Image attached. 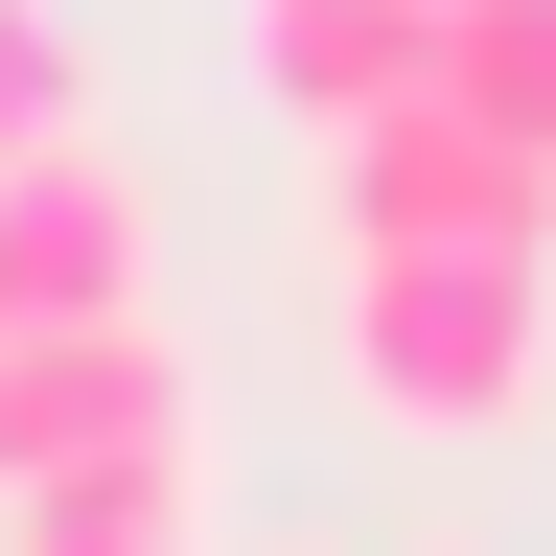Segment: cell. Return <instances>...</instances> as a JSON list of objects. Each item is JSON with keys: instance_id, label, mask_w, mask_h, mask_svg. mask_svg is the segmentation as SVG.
I'll list each match as a JSON object with an SVG mask.
<instances>
[{"instance_id": "7a4b0ae2", "label": "cell", "mask_w": 556, "mask_h": 556, "mask_svg": "<svg viewBox=\"0 0 556 556\" xmlns=\"http://www.w3.org/2000/svg\"><path fill=\"white\" fill-rule=\"evenodd\" d=\"M325 232L348 255H556V163H510V139L441 116V93H394V116L325 139Z\"/></svg>"}, {"instance_id": "6da1fadb", "label": "cell", "mask_w": 556, "mask_h": 556, "mask_svg": "<svg viewBox=\"0 0 556 556\" xmlns=\"http://www.w3.org/2000/svg\"><path fill=\"white\" fill-rule=\"evenodd\" d=\"M556 371V255H348V394L394 441H510Z\"/></svg>"}, {"instance_id": "ba28073f", "label": "cell", "mask_w": 556, "mask_h": 556, "mask_svg": "<svg viewBox=\"0 0 556 556\" xmlns=\"http://www.w3.org/2000/svg\"><path fill=\"white\" fill-rule=\"evenodd\" d=\"M47 139H93L70 116V0H0V163H47Z\"/></svg>"}, {"instance_id": "52a82bcc", "label": "cell", "mask_w": 556, "mask_h": 556, "mask_svg": "<svg viewBox=\"0 0 556 556\" xmlns=\"http://www.w3.org/2000/svg\"><path fill=\"white\" fill-rule=\"evenodd\" d=\"M441 116H486L510 163H556V0H441Z\"/></svg>"}, {"instance_id": "8992f818", "label": "cell", "mask_w": 556, "mask_h": 556, "mask_svg": "<svg viewBox=\"0 0 556 556\" xmlns=\"http://www.w3.org/2000/svg\"><path fill=\"white\" fill-rule=\"evenodd\" d=\"M24 556H208V441H139V464L24 486Z\"/></svg>"}, {"instance_id": "5b68a950", "label": "cell", "mask_w": 556, "mask_h": 556, "mask_svg": "<svg viewBox=\"0 0 556 556\" xmlns=\"http://www.w3.org/2000/svg\"><path fill=\"white\" fill-rule=\"evenodd\" d=\"M255 93L302 116V139H348V116H394V93H441V0H255Z\"/></svg>"}, {"instance_id": "277c9868", "label": "cell", "mask_w": 556, "mask_h": 556, "mask_svg": "<svg viewBox=\"0 0 556 556\" xmlns=\"http://www.w3.org/2000/svg\"><path fill=\"white\" fill-rule=\"evenodd\" d=\"M139 278H163V208H139L116 139L0 163V325H139Z\"/></svg>"}, {"instance_id": "3957f363", "label": "cell", "mask_w": 556, "mask_h": 556, "mask_svg": "<svg viewBox=\"0 0 556 556\" xmlns=\"http://www.w3.org/2000/svg\"><path fill=\"white\" fill-rule=\"evenodd\" d=\"M139 441H208L163 302H139V325H0V510L70 486V464H139Z\"/></svg>"}]
</instances>
